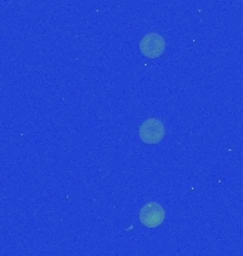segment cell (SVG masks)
I'll return each instance as SVG.
<instances>
[{"mask_svg":"<svg viewBox=\"0 0 243 256\" xmlns=\"http://www.w3.org/2000/svg\"><path fill=\"white\" fill-rule=\"evenodd\" d=\"M138 134H140V138L142 142L152 146V144L161 142L162 138L165 136V128L160 120L148 118L141 124Z\"/></svg>","mask_w":243,"mask_h":256,"instance_id":"1","label":"cell"},{"mask_svg":"<svg viewBox=\"0 0 243 256\" xmlns=\"http://www.w3.org/2000/svg\"><path fill=\"white\" fill-rule=\"evenodd\" d=\"M165 220V210L156 202H148L140 210V220L146 228H156Z\"/></svg>","mask_w":243,"mask_h":256,"instance_id":"2","label":"cell"},{"mask_svg":"<svg viewBox=\"0 0 243 256\" xmlns=\"http://www.w3.org/2000/svg\"><path fill=\"white\" fill-rule=\"evenodd\" d=\"M165 40L158 33H148L140 42L141 53L148 58H156L165 52Z\"/></svg>","mask_w":243,"mask_h":256,"instance_id":"3","label":"cell"}]
</instances>
